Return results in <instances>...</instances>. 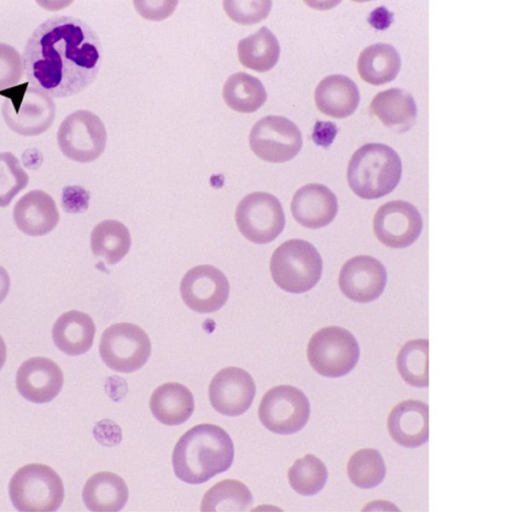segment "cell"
<instances>
[{"label": "cell", "instance_id": "cell-4", "mask_svg": "<svg viewBox=\"0 0 512 512\" xmlns=\"http://www.w3.org/2000/svg\"><path fill=\"white\" fill-rule=\"evenodd\" d=\"M322 258L317 249L302 239H290L278 246L270 260L274 282L289 293H304L320 280Z\"/></svg>", "mask_w": 512, "mask_h": 512}, {"label": "cell", "instance_id": "cell-33", "mask_svg": "<svg viewBox=\"0 0 512 512\" xmlns=\"http://www.w3.org/2000/svg\"><path fill=\"white\" fill-rule=\"evenodd\" d=\"M327 478L324 462L312 454L297 459L288 469L290 486L304 496L317 494L325 486Z\"/></svg>", "mask_w": 512, "mask_h": 512}, {"label": "cell", "instance_id": "cell-15", "mask_svg": "<svg viewBox=\"0 0 512 512\" xmlns=\"http://www.w3.org/2000/svg\"><path fill=\"white\" fill-rule=\"evenodd\" d=\"M386 283L384 265L368 255L355 256L346 261L338 277V285L344 296L358 303L377 299L383 293Z\"/></svg>", "mask_w": 512, "mask_h": 512}, {"label": "cell", "instance_id": "cell-28", "mask_svg": "<svg viewBox=\"0 0 512 512\" xmlns=\"http://www.w3.org/2000/svg\"><path fill=\"white\" fill-rule=\"evenodd\" d=\"M90 245L95 256L108 264L121 261L131 246L127 227L118 220L108 219L98 223L91 232Z\"/></svg>", "mask_w": 512, "mask_h": 512}, {"label": "cell", "instance_id": "cell-11", "mask_svg": "<svg viewBox=\"0 0 512 512\" xmlns=\"http://www.w3.org/2000/svg\"><path fill=\"white\" fill-rule=\"evenodd\" d=\"M241 234L256 244L273 241L285 226V215L278 198L266 192H253L243 197L235 211Z\"/></svg>", "mask_w": 512, "mask_h": 512}, {"label": "cell", "instance_id": "cell-23", "mask_svg": "<svg viewBox=\"0 0 512 512\" xmlns=\"http://www.w3.org/2000/svg\"><path fill=\"white\" fill-rule=\"evenodd\" d=\"M94 335L95 324L92 318L78 310L63 313L52 328L55 345L71 356L87 352L92 346Z\"/></svg>", "mask_w": 512, "mask_h": 512}, {"label": "cell", "instance_id": "cell-8", "mask_svg": "<svg viewBox=\"0 0 512 512\" xmlns=\"http://www.w3.org/2000/svg\"><path fill=\"white\" fill-rule=\"evenodd\" d=\"M99 352L103 362L111 369L131 373L148 360L151 343L146 332L132 323H116L101 335Z\"/></svg>", "mask_w": 512, "mask_h": 512}, {"label": "cell", "instance_id": "cell-17", "mask_svg": "<svg viewBox=\"0 0 512 512\" xmlns=\"http://www.w3.org/2000/svg\"><path fill=\"white\" fill-rule=\"evenodd\" d=\"M61 368L46 357L24 361L16 374L18 392L28 401L46 403L53 400L63 386Z\"/></svg>", "mask_w": 512, "mask_h": 512}, {"label": "cell", "instance_id": "cell-21", "mask_svg": "<svg viewBox=\"0 0 512 512\" xmlns=\"http://www.w3.org/2000/svg\"><path fill=\"white\" fill-rule=\"evenodd\" d=\"M314 100L320 112L341 119L355 112L360 94L357 85L350 78L333 74L319 82L315 89Z\"/></svg>", "mask_w": 512, "mask_h": 512}, {"label": "cell", "instance_id": "cell-7", "mask_svg": "<svg viewBox=\"0 0 512 512\" xmlns=\"http://www.w3.org/2000/svg\"><path fill=\"white\" fill-rule=\"evenodd\" d=\"M360 348L354 335L339 326L315 332L307 345L311 367L321 376L336 378L349 373L359 360Z\"/></svg>", "mask_w": 512, "mask_h": 512}, {"label": "cell", "instance_id": "cell-30", "mask_svg": "<svg viewBox=\"0 0 512 512\" xmlns=\"http://www.w3.org/2000/svg\"><path fill=\"white\" fill-rule=\"evenodd\" d=\"M252 502V494L245 484L226 479L216 483L205 493L201 501V511H245Z\"/></svg>", "mask_w": 512, "mask_h": 512}, {"label": "cell", "instance_id": "cell-40", "mask_svg": "<svg viewBox=\"0 0 512 512\" xmlns=\"http://www.w3.org/2000/svg\"><path fill=\"white\" fill-rule=\"evenodd\" d=\"M10 289L8 272L0 266V303L6 298Z\"/></svg>", "mask_w": 512, "mask_h": 512}, {"label": "cell", "instance_id": "cell-36", "mask_svg": "<svg viewBox=\"0 0 512 512\" xmlns=\"http://www.w3.org/2000/svg\"><path fill=\"white\" fill-rule=\"evenodd\" d=\"M23 72L19 52L11 45L0 43V91L16 86Z\"/></svg>", "mask_w": 512, "mask_h": 512}, {"label": "cell", "instance_id": "cell-32", "mask_svg": "<svg viewBox=\"0 0 512 512\" xmlns=\"http://www.w3.org/2000/svg\"><path fill=\"white\" fill-rule=\"evenodd\" d=\"M347 474L356 487L370 489L379 485L386 475L384 460L378 450L363 448L349 458Z\"/></svg>", "mask_w": 512, "mask_h": 512}, {"label": "cell", "instance_id": "cell-13", "mask_svg": "<svg viewBox=\"0 0 512 512\" xmlns=\"http://www.w3.org/2000/svg\"><path fill=\"white\" fill-rule=\"evenodd\" d=\"M423 220L418 209L402 200L390 201L378 208L373 218L377 239L390 248H405L420 236Z\"/></svg>", "mask_w": 512, "mask_h": 512}, {"label": "cell", "instance_id": "cell-37", "mask_svg": "<svg viewBox=\"0 0 512 512\" xmlns=\"http://www.w3.org/2000/svg\"><path fill=\"white\" fill-rule=\"evenodd\" d=\"M177 1H135L138 13L149 20H162L167 18L177 5Z\"/></svg>", "mask_w": 512, "mask_h": 512}, {"label": "cell", "instance_id": "cell-2", "mask_svg": "<svg viewBox=\"0 0 512 512\" xmlns=\"http://www.w3.org/2000/svg\"><path fill=\"white\" fill-rule=\"evenodd\" d=\"M234 444L228 433L214 424L192 427L176 443L172 464L183 482L200 484L230 468Z\"/></svg>", "mask_w": 512, "mask_h": 512}, {"label": "cell", "instance_id": "cell-12", "mask_svg": "<svg viewBox=\"0 0 512 512\" xmlns=\"http://www.w3.org/2000/svg\"><path fill=\"white\" fill-rule=\"evenodd\" d=\"M303 144L299 128L283 116H265L257 121L249 135L252 152L260 159L281 163L293 159Z\"/></svg>", "mask_w": 512, "mask_h": 512}, {"label": "cell", "instance_id": "cell-14", "mask_svg": "<svg viewBox=\"0 0 512 512\" xmlns=\"http://www.w3.org/2000/svg\"><path fill=\"white\" fill-rule=\"evenodd\" d=\"M180 293L184 303L198 313L219 310L229 296L226 276L214 266L198 265L183 276Z\"/></svg>", "mask_w": 512, "mask_h": 512}, {"label": "cell", "instance_id": "cell-6", "mask_svg": "<svg viewBox=\"0 0 512 512\" xmlns=\"http://www.w3.org/2000/svg\"><path fill=\"white\" fill-rule=\"evenodd\" d=\"M9 495L19 511L51 512L62 504L64 487L60 476L51 467L32 463L13 474Z\"/></svg>", "mask_w": 512, "mask_h": 512}, {"label": "cell", "instance_id": "cell-24", "mask_svg": "<svg viewBox=\"0 0 512 512\" xmlns=\"http://www.w3.org/2000/svg\"><path fill=\"white\" fill-rule=\"evenodd\" d=\"M128 496L125 481L119 475L108 471L93 474L85 483L82 492L86 507L97 512L121 510Z\"/></svg>", "mask_w": 512, "mask_h": 512}, {"label": "cell", "instance_id": "cell-41", "mask_svg": "<svg viewBox=\"0 0 512 512\" xmlns=\"http://www.w3.org/2000/svg\"><path fill=\"white\" fill-rule=\"evenodd\" d=\"M6 360V345L5 342L0 335V369L3 367Z\"/></svg>", "mask_w": 512, "mask_h": 512}, {"label": "cell", "instance_id": "cell-20", "mask_svg": "<svg viewBox=\"0 0 512 512\" xmlns=\"http://www.w3.org/2000/svg\"><path fill=\"white\" fill-rule=\"evenodd\" d=\"M13 219L23 233L42 236L51 232L59 221L53 198L42 190H32L22 196L13 209Z\"/></svg>", "mask_w": 512, "mask_h": 512}, {"label": "cell", "instance_id": "cell-19", "mask_svg": "<svg viewBox=\"0 0 512 512\" xmlns=\"http://www.w3.org/2000/svg\"><path fill=\"white\" fill-rule=\"evenodd\" d=\"M387 428L391 438L399 445L416 448L428 441L429 408L419 400H405L390 412Z\"/></svg>", "mask_w": 512, "mask_h": 512}, {"label": "cell", "instance_id": "cell-39", "mask_svg": "<svg viewBox=\"0 0 512 512\" xmlns=\"http://www.w3.org/2000/svg\"><path fill=\"white\" fill-rule=\"evenodd\" d=\"M368 21L376 29H385L393 21V14L384 7H379L370 14Z\"/></svg>", "mask_w": 512, "mask_h": 512}, {"label": "cell", "instance_id": "cell-9", "mask_svg": "<svg viewBox=\"0 0 512 512\" xmlns=\"http://www.w3.org/2000/svg\"><path fill=\"white\" fill-rule=\"evenodd\" d=\"M57 141L67 158L86 163L96 160L104 152L107 133L97 115L88 110H77L61 122Z\"/></svg>", "mask_w": 512, "mask_h": 512}, {"label": "cell", "instance_id": "cell-16", "mask_svg": "<svg viewBox=\"0 0 512 512\" xmlns=\"http://www.w3.org/2000/svg\"><path fill=\"white\" fill-rule=\"evenodd\" d=\"M256 392L253 378L238 367H227L211 380L209 399L212 407L227 416L243 414L251 405Z\"/></svg>", "mask_w": 512, "mask_h": 512}, {"label": "cell", "instance_id": "cell-5", "mask_svg": "<svg viewBox=\"0 0 512 512\" xmlns=\"http://www.w3.org/2000/svg\"><path fill=\"white\" fill-rule=\"evenodd\" d=\"M6 125L17 134L36 136L50 128L56 115L55 103L48 94L28 81L0 91Z\"/></svg>", "mask_w": 512, "mask_h": 512}, {"label": "cell", "instance_id": "cell-18", "mask_svg": "<svg viewBox=\"0 0 512 512\" xmlns=\"http://www.w3.org/2000/svg\"><path fill=\"white\" fill-rule=\"evenodd\" d=\"M291 212L300 225L318 229L334 220L338 212V201L327 186L318 183L306 184L293 195Z\"/></svg>", "mask_w": 512, "mask_h": 512}, {"label": "cell", "instance_id": "cell-22", "mask_svg": "<svg viewBox=\"0 0 512 512\" xmlns=\"http://www.w3.org/2000/svg\"><path fill=\"white\" fill-rule=\"evenodd\" d=\"M370 111L383 125L398 133L412 128L417 116L412 95L400 88H391L376 94L371 101Z\"/></svg>", "mask_w": 512, "mask_h": 512}, {"label": "cell", "instance_id": "cell-31", "mask_svg": "<svg viewBox=\"0 0 512 512\" xmlns=\"http://www.w3.org/2000/svg\"><path fill=\"white\" fill-rule=\"evenodd\" d=\"M428 339H413L400 349L396 359L397 370L402 379L414 387H428Z\"/></svg>", "mask_w": 512, "mask_h": 512}, {"label": "cell", "instance_id": "cell-10", "mask_svg": "<svg viewBox=\"0 0 512 512\" xmlns=\"http://www.w3.org/2000/svg\"><path fill=\"white\" fill-rule=\"evenodd\" d=\"M258 416L269 431L288 435L300 431L310 416V403L304 392L290 385L269 389L261 399Z\"/></svg>", "mask_w": 512, "mask_h": 512}, {"label": "cell", "instance_id": "cell-35", "mask_svg": "<svg viewBox=\"0 0 512 512\" xmlns=\"http://www.w3.org/2000/svg\"><path fill=\"white\" fill-rule=\"evenodd\" d=\"M271 1H224L226 14L234 21L243 25H251L264 20L271 9Z\"/></svg>", "mask_w": 512, "mask_h": 512}, {"label": "cell", "instance_id": "cell-26", "mask_svg": "<svg viewBox=\"0 0 512 512\" xmlns=\"http://www.w3.org/2000/svg\"><path fill=\"white\" fill-rule=\"evenodd\" d=\"M401 68V58L390 44L375 43L366 47L357 60L360 78L371 85H383L395 79Z\"/></svg>", "mask_w": 512, "mask_h": 512}, {"label": "cell", "instance_id": "cell-34", "mask_svg": "<svg viewBox=\"0 0 512 512\" xmlns=\"http://www.w3.org/2000/svg\"><path fill=\"white\" fill-rule=\"evenodd\" d=\"M28 181V174L16 156L11 152L0 153V207L8 206Z\"/></svg>", "mask_w": 512, "mask_h": 512}, {"label": "cell", "instance_id": "cell-38", "mask_svg": "<svg viewBox=\"0 0 512 512\" xmlns=\"http://www.w3.org/2000/svg\"><path fill=\"white\" fill-rule=\"evenodd\" d=\"M337 134V127L332 122L317 121L314 125L312 139L322 147H328L333 142Z\"/></svg>", "mask_w": 512, "mask_h": 512}, {"label": "cell", "instance_id": "cell-1", "mask_svg": "<svg viewBox=\"0 0 512 512\" xmlns=\"http://www.w3.org/2000/svg\"><path fill=\"white\" fill-rule=\"evenodd\" d=\"M102 46L95 30L81 19L53 16L31 34L22 55L28 82L50 97L66 98L97 77Z\"/></svg>", "mask_w": 512, "mask_h": 512}, {"label": "cell", "instance_id": "cell-25", "mask_svg": "<svg viewBox=\"0 0 512 512\" xmlns=\"http://www.w3.org/2000/svg\"><path fill=\"white\" fill-rule=\"evenodd\" d=\"M150 409L159 422L180 425L192 415L194 398L186 386L168 382L154 390L150 398Z\"/></svg>", "mask_w": 512, "mask_h": 512}, {"label": "cell", "instance_id": "cell-27", "mask_svg": "<svg viewBox=\"0 0 512 512\" xmlns=\"http://www.w3.org/2000/svg\"><path fill=\"white\" fill-rule=\"evenodd\" d=\"M237 53L244 67L262 73L272 69L278 62L280 45L275 35L267 27H262L239 41Z\"/></svg>", "mask_w": 512, "mask_h": 512}, {"label": "cell", "instance_id": "cell-3", "mask_svg": "<svg viewBox=\"0 0 512 512\" xmlns=\"http://www.w3.org/2000/svg\"><path fill=\"white\" fill-rule=\"evenodd\" d=\"M402 174L397 152L382 143H368L357 149L347 166V182L362 199H377L392 192Z\"/></svg>", "mask_w": 512, "mask_h": 512}, {"label": "cell", "instance_id": "cell-29", "mask_svg": "<svg viewBox=\"0 0 512 512\" xmlns=\"http://www.w3.org/2000/svg\"><path fill=\"white\" fill-rule=\"evenodd\" d=\"M223 98L226 105L232 110L240 113H252L266 102L267 93L258 78L239 72L226 80L223 87Z\"/></svg>", "mask_w": 512, "mask_h": 512}]
</instances>
